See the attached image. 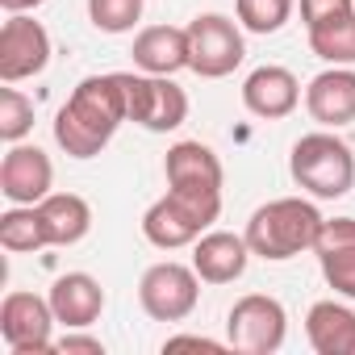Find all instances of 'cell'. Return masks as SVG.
Masks as SVG:
<instances>
[{"instance_id":"1","label":"cell","mask_w":355,"mask_h":355,"mask_svg":"<svg viewBox=\"0 0 355 355\" xmlns=\"http://www.w3.org/2000/svg\"><path fill=\"white\" fill-rule=\"evenodd\" d=\"M121 121H130L121 71H113V76H88V80L76 84V92L67 96V105L55 113V142L71 159H92V155H101L113 142V134L121 130Z\"/></svg>"},{"instance_id":"2","label":"cell","mask_w":355,"mask_h":355,"mask_svg":"<svg viewBox=\"0 0 355 355\" xmlns=\"http://www.w3.org/2000/svg\"><path fill=\"white\" fill-rule=\"evenodd\" d=\"M322 214L301 201V197H280V201H268L251 214L247 222V247L251 255L268 259V263H284L301 251H313L318 234H322Z\"/></svg>"},{"instance_id":"3","label":"cell","mask_w":355,"mask_h":355,"mask_svg":"<svg viewBox=\"0 0 355 355\" xmlns=\"http://www.w3.org/2000/svg\"><path fill=\"white\" fill-rule=\"evenodd\" d=\"M288 171L297 189H305L318 201H338L355 189V155L343 138H334L330 130H313L301 134L293 142L288 155Z\"/></svg>"},{"instance_id":"4","label":"cell","mask_w":355,"mask_h":355,"mask_svg":"<svg viewBox=\"0 0 355 355\" xmlns=\"http://www.w3.org/2000/svg\"><path fill=\"white\" fill-rule=\"evenodd\" d=\"M222 214V197H205V193H184V189H167V197H159L146 214H142V234L150 247L159 251H175V247H193Z\"/></svg>"},{"instance_id":"5","label":"cell","mask_w":355,"mask_h":355,"mask_svg":"<svg viewBox=\"0 0 355 355\" xmlns=\"http://www.w3.org/2000/svg\"><path fill=\"white\" fill-rule=\"evenodd\" d=\"M121 88H125V109L130 121L150 130V134H167L180 130L189 117V96L180 84H171V76H146V71H121Z\"/></svg>"},{"instance_id":"6","label":"cell","mask_w":355,"mask_h":355,"mask_svg":"<svg viewBox=\"0 0 355 355\" xmlns=\"http://www.w3.org/2000/svg\"><path fill=\"white\" fill-rule=\"evenodd\" d=\"M288 334V313L276 297L268 293H247L230 305L226 313V343L247 355H272L284 347Z\"/></svg>"},{"instance_id":"7","label":"cell","mask_w":355,"mask_h":355,"mask_svg":"<svg viewBox=\"0 0 355 355\" xmlns=\"http://www.w3.org/2000/svg\"><path fill=\"white\" fill-rule=\"evenodd\" d=\"M201 301V276L197 268H184L175 259L150 263L138 280V305L155 322H184Z\"/></svg>"},{"instance_id":"8","label":"cell","mask_w":355,"mask_h":355,"mask_svg":"<svg viewBox=\"0 0 355 355\" xmlns=\"http://www.w3.org/2000/svg\"><path fill=\"white\" fill-rule=\"evenodd\" d=\"M247 59L243 30L222 13H201L189 26V71L201 80H222Z\"/></svg>"},{"instance_id":"9","label":"cell","mask_w":355,"mask_h":355,"mask_svg":"<svg viewBox=\"0 0 355 355\" xmlns=\"http://www.w3.org/2000/svg\"><path fill=\"white\" fill-rule=\"evenodd\" d=\"M55 309L51 297L38 293H9L5 305H0V338L13 355H42L55 351L51 343V326H55Z\"/></svg>"},{"instance_id":"10","label":"cell","mask_w":355,"mask_h":355,"mask_svg":"<svg viewBox=\"0 0 355 355\" xmlns=\"http://www.w3.org/2000/svg\"><path fill=\"white\" fill-rule=\"evenodd\" d=\"M46 63H51V34L42 30V21H34L30 13H9V21L0 26V80L5 84L30 80L46 71Z\"/></svg>"},{"instance_id":"11","label":"cell","mask_w":355,"mask_h":355,"mask_svg":"<svg viewBox=\"0 0 355 355\" xmlns=\"http://www.w3.org/2000/svg\"><path fill=\"white\" fill-rule=\"evenodd\" d=\"M51 184H55V167L46 150L13 142V150L0 163V193L13 205H38L42 197H51Z\"/></svg>"},{"instance_id":"12","label":"cell","mask_w":355,"mask_h":355,"mask_svg":"<svg viewBox=\"0 0 355 355\" xmlns=\"http://www.w3.org/2000/svg\"><path fill=\"white\" fill-rule=\"evenodd\" d=\"M163 175H167V189L222 197V159L214 155V146H205L197 138H184V142H175L167 150Z\"/></svg>"},{"instance_id":"13","label":"cell","mask_w":355,"mask_h":355,"mask_svg":"<svg viewBox=\"0 0 355 355\" xmlns=\"http://www.w3.org/2000/svg\"><path fill=\"white\" fill-rule=\"evenodd\" d=\"M313 255L322 263L326 284L338 297L355 301V218H326L313 243Z\"/></svg>"},{"instance_id":"14","label":"cell","mask_w":355,"mask_h":355,"mask_svg":"<svg viewBox=\"0 0 355 355\" xmlns=\"http://www.w3.org/2000/svg\"><path fill=\"white\" fill-rule=\"evenodd\" d=\"M243 105L251 117H263V121H280L288 117L297 105H301V84L288 67H255L247 80H243Z\"/></svg>"},{"instance_id":"15","label":"cell","mask_w":355,"mask_h":355,"mask_svg":"<svg viewBox=\"0 0 355 355\" xmlns=\"http://www.w3.org/2000/svg\"><path fill=\"white\" fill-rule=\"evenodd\" d=\"M305 109L322 130H338L355 121V71L351 67H326L305 88Z\"/></svg>"},{"instance_id":"16","label":"cell","mask_w":355,"mask_h":355,"mask_svg":"<svg viewBox=\"0 0 355 355\" xmlns=\"http://www.w3.org/2000/svg\"><path fill=\"white\" fill-rule=\"evenodd\" d=\"M51 309L59 318V326L67 330H88L101 313H105V288L96 276L88 272H67L51 284Z\"/></svg>"},{"instance_id":"17","label":"cell","mask_w":355,"mask_h":355,"mask_svg":"<svg viewBox=\"0 0 355 355\" xmlns=\"http://www.w3.org/2000/svg\"><path fill=\"white\" fill-rule=\"evenodd\" d=\"M251 247L247 234H230V230H209L193 243V268L205 284H230L247 272Z\"/></svg>"},{"instance_id":"18","label":"cell","mask_w":355,"mask_h":355,"mask_svg":"<svg viewBox=\"0 0 355 355\" xmlns=\"http://www.w3.org/2000/svg\"><path fill=\"white\" fill-rule=\"evenodd\" d=\"M134 67L146 76H175L189 67V30L180 26H146L134 38Z\"/></svg>"},{"instance_id":"19","label":"cell","mask_w":355,"mask_h":355,"mask_svg":"<svg viewBox=\"0 0 355 355\" xmlns=\"http://www.w3.org/2000/svg\"><path fill=\"white\" fill-rule=\"evenodd\" d=\"M305 338L318 355H355V309L338 301H313L305 313Z\"/></svg>"},{"instance_id":"20","label":"cell","mask_w":355,"mask_h":355,"mask_svg":"<svg viewBox=\"0 0 355 355\" xmlns=\"http://www.w3.org/2000/svg\"><path fill=\"white\" fill-rule=\"evenodd\" d=\"M38 214H42V226H46L51 247H76L92 230V209L76 193H51V197H42L38 201Z\"/></svg>"},{"instance_id":"21","label":"cell","mask_w":355,"mask_h":355,"mask_svg":"<svg viewBox=\"0 0 355 355\" xmlns=\"http://www.w3.org/2000/svg\"><path fill=\"white\" fill-rule=\"evenodd\" d=\"M0 247L13 255H34V251L51 247L38 205H13L9 214H0Z\"/></svg>"},{"instance_id":"22","label":"cell","mask_w":355,"mask_h":355,"mask_svg":"<svg viewBox=\"0 0 355 355\" xmlns=\"http://www.w3.org/2000/svg\"><path fill=\"white\" fill-rule=\"evenodd\" d=\"M309 51L326 59L330 67H351L355 63V13H343L334 21H322L309 30Z\"/></svg>"},{"instance_id":"23","label":"cell","mask_w":355,"mask_h":355,"mask_svg":"<svg viewBox=\"0 0 355 355\" xmlns=\"http://www.w3.org/2000/svg\"><path fill=\"white\" fill-rule=\"evenodd\" d=\"M297 0H234L239 9V26L247 34H276L288 26Z\"/></svg>"},{"instance_id":"24","label":"cell","mask_w":355,"mask_h":355,"mask_svg":"<svg viewBox=\"0 0 355 355\" xmlns=\"http://www.w3.org/2000/svg\"><path fill=\"white\" fill-rule=\"evenodd\" d=\"M142 17V0H88V21L101 34H125Z\"/></svg>"},{"instance_id":"25","label":"cell","mask_w":355,"mask_h":355,"mask_svg":"<svg viewBox=\"0 0 355 355\" xmlns=\"http://www.w3.org/2000/svg\"><path fill=\"white\" fill-rule=\"evenodd\" d=\"M34 130V101L21 96L17 88H0V138L21 142Z\"/></svg>"},{"instance_id":"26","label":"cell","mask_w":355,"mask_h":355,"mask_svg":"<svg viewBox=\"0 0 355 355\" xmlns=\"http://www.w3.org/2000/svg\"><path fill=\"white\" fill-rule=\"evenodd\" d=\"M343 13H355V0H301V21H305V30H313L322 21H334Z\"/></svg>"},{"instance_id":"27","label":"cell","mask_w":355,"mask_h":355,"mask_svg":"<svg viewBox=\"0 0 355 355\" xmlns=\"http://www.w3.org/2000/svg\"><path fill=\"white\" fill-rule=\"evenodd\" d=\"M55 351H59V355H105V343L92 338V334H76V330H67V334L55 343Z\"/></svg>"},{"instance_id":"28","label":"cell","mask_w":355,"mask_h":355,"mask_svg":"<svg viewBox=\"0 0 355 355\" xmlns=\"http://www.w3.org/2000/svg\"><path fill=\"white\" fill-rule=\"evenodd\" d=\"M180 347H197V351H222V347H230V343H214V338H205V334H175V338H167V343H163V351H180Z\"/></svg>"},{"instance_id":"29","label":"cell","mask_w":355,"mask_h":355,"mask_svg":"<svg viewBox=\"0 0 355 355\" xmlns=\"http://www.w3.org/2000/svg\"><path fill=\"white\" fill-rule=\"evenodd\" d=\"M0 5H5V13H30V9L46 5V0H0Z\"/></svg>"}]
</instances>
